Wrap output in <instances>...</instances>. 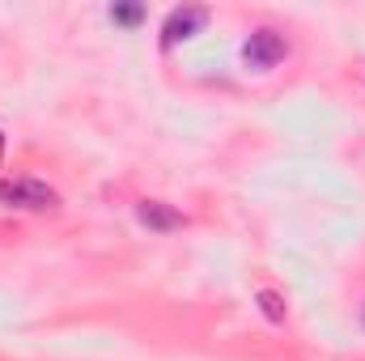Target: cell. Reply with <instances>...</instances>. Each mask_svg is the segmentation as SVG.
Masks as SVG:
<instances>
[{
    "instance_id": "obj_5",
    "label": "cell",
    "mask_w": 365,
    "mask_h": 361,
    "mask_svg": "<svg viewBox=\"0 0 365 361\" xmlns=\"http://www.w3.org/2000/svg\"><path fill=\"white\" fill-rule=\"evenodd\" d=\"M255 306H259V315L272 323V327H280L284 319H289V302H284V293H276V289H255Z\"/></svg>"
},
{
    "instance_id": "obj_1",
    "label": "cell",
    "mask_w": 365,
    "mask_h": 361,
    "mask_svg": "<svg viewBox=\"0 0 365 361\" xmlns=\"http://www.w3.org/2000/svg\"><path fill=\"white\" fill-rule=\"evenodd\" d=\"M0 208H13V213H56L60 208V191L51 183L34 179V175H4L0 179Z\"/></svg>"
},
{
    "instance_id": "obj_7",
    "label": "cell",
    "mask_w": 365,
    "mask_h": 361,
    "mask_svg": "<svg viewBox=\"0 0 365 361\" xmlns=\"http://www.w3.org/2000/svg\"><path fill=\"white\" fill-rule=\"evenodd\" d=\"M4 149H9V141H4V132H0V158H4Z\"/></svg>"
},
{
    "instance_id": "obj_8",
    "label": "cell",
    "mask_w": 365,
    "mask_h": 361,
    "mask_svg": "<svg viewBox=\"0 0 365 361\" xmlns=\"http://www.w3.org/2000/svg\"><path fill=\"white\" fill-rule=\"evenodd\" d=\"M361 323H365V306H361Z\"/></svg>"
},
{
    "instance_id": "obj_6",
    "label": "cell",
    "mask_w": 365,
    "mask_h": 361,
    "mask_svg": "<svg viewBox=\"0 0 365 361\" xmlns=\"http://www.w3.org/2000/svg\"><path fill=\"white\" fill-rule=\"evenodd\" d=\"M106 17H110L115 26H123V30H136L149 13H145V4H110V9H106Z\"/></svg>"
},
{
    "instance_id": "obj_3",
    "label": "cell",
    "mask_w": 365,
    "mask_h": 361,
    "mask_svg": "<svg viewBox=\"0 0 365 361\" xmlns=\"http://www.w3.org/2000/svg\"><path fill=\"white\" fill-rule=\"evenodd\" d=\"M212 21V9H204V4H179V9H170L166 13V21H162V51H175L179 43H191L195 34H204V26Z\"/></svg>"
},
{
    "instance_id": "obj_4",
    "label": "cell",
    "mask_w": 365,
    "mask_h": 361,
    "mask_svg": "<svg viewBox=\"0 0 365 361\" xmlns=\"http://www.w3.org/2000/svg\"><path fill=\"white\" fill-rule=\"evenodd\" d=\"M136 221L149 230V234H175L187 225V217H182L175 204H166V200H140L136 204Z\"/></svg>"
},
{
    "instance_id": "obj_2",
    "label": "cell",
    "mask_w": 365,
    "mask_h": 361,
    "mask_svg": "<svg viewBox=\"0 0 365 361\" xmlns=\"http://www.w3.org/2000/svg\"><path fill=\"white\" fill-rule=\"evenodd\" d=\"M289 39L276 30V26H255L251 34H247V43H242V60H247V68H255V73H272L280 68L284 60H289Z\"/></svg>"
}]
</instances>
